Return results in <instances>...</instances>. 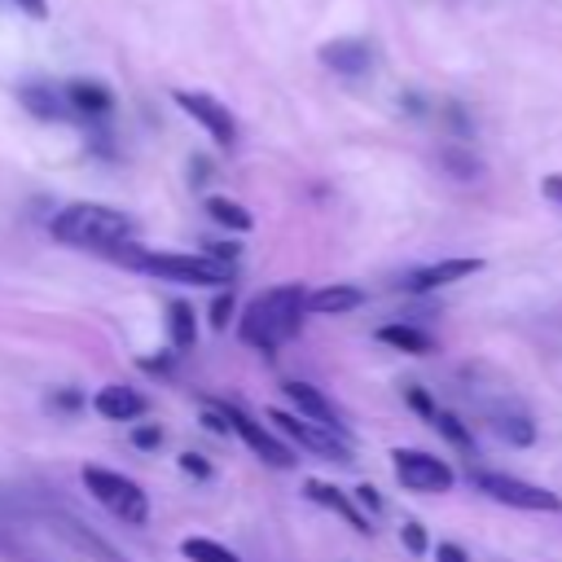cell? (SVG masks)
Returning <instances> with one entry per match:
<instances>
[{
	"label": "cell",
	"instance_id": "obj_1",
	"mask_svg": "<svg viewBox=\"0 0 562 562\" xmlns=\"http://www.w3.org/2000/svg\"><path fill=\"white\" fill-rule=\"evenodd\" d=\"M303 294L307 290L299 281H285V285H272L259 299H250V307L237 321L241 342L263 351V356H272L281 342H290L299 334V325H303Z\"/></svg>",
	"mask_w": 562,
	"mask_h": 562
},
{
	"label": "cell",
	"instance_id": "obj_2",
	"mask_svg": "<svg viewBox=\"0 0 562 562\" xmlns=\"http://www.w3.org/2000/svg\"><path fill=\"white\" fill-rule=\"evenodd\" d=\"M123 268H136L145 277H158V281H180V285H228L237 277V263H224V259H211V255H176V250H149V246H136V241H123L110 250Z\"/></svg>",
	"mask_w": 562,
	"mask_h": 562
},
{
	"label": "cell",
	"instance_id": "obj_3",
	"mask_svg": "<svg viewBox=\"0 0 562 562\" xmlns=\"http://www.w3.org/2000/svg\"><path fill=\"white\" fill-rule=\"evenodd\" d=\"M53 237L66 246H92V250H114L123 241H132V215L101 206V202H70L53 215Z\"/></svg>",
	"mask_w": 562,
	"mask_h": 562
},
{
	"label": "cell",
	"instance_id": "obj_4",
	"mask_svg": "<svg viewBox=\"0 0 562 562\" xmlns=\"http://www.w3.org/2000/svg\"><path fill=\"white\" fill-rule=\"evenodd\" d=\"M79 479H83V487L92 492V501L105 505L114 518H123V522H132V527H145V518H149V496L140 492L136 479H127V474H119V470H105V465H83Z\"/></svg>",
	"mask_w": 562,
	"mask_h": 562
},
{
	"label": "cell",
	"instance_id": "obj_5",
	"mask_svg": "<svg viewBox=\"0 0 562 562\" xmlns=\"http://www.w3.org/2000/svg\"><path fill=\"white\" fill-rule=\"evenodd\" d=\"M474 487L483 496H492L496 505H514V509H531V514H558L562 509V496L540 487V483H527V479H514V474H496V470H479L474 474Z\"/></svg>",
	"mask_w": 562,
	"mask_h": 562
},
{
	"label": "cell",
	"instance_id": "obj_6",
	"mask_svg": "<svg viewBox=\"0 0 562 562\" xmlns=\"http://www.w3.org/2000/svg\"><path fill=\"white\" fill-rule=\"evenodd\" d=\"M268 422H272V430H281L303 452H316L321 461H351V443L338 430H325V426H316L299 413H285V408H268Z\"/></svg>",
	"mask_w": 562,
	"mask_h": 562
},
{
	"label": "cell",
	"instance_id": "obj_7",
	"mask_svg": "<svg viewBox=\"0 0 562 562\" xmlns=\"http://www.w3.org/2000/svg\"><path fill=\"white\" fill-rule=\"evenodd\" d=\"M220 408V417L228 422V430L233 435H241V443L263 461V465H272V470H294V452L263 426V422H255L246 408H237V404H215Z\"/></svg>",
	"mask_w": 562,
	"mask_h": 562
},
{
	"label": "cell",
	"instance_id": "obj_8",
	"mask_svg": "<svg viewBox=\"0 0 562 562\" xmlns=\"http://www.w3.org/2000/svg\"><path fill=\"white\" fill-rule=\"evenodd\" d=\"M391 465H395V479L408 487V492H448L457 483L452 465L435 452H422V448H395L391 452Z\"/></svg>",
	"mask_w": 562,
	"mask_h": 562
},
{
	"label": "cell",
	"instance_id": "obj_9",
	"mask_svg": "<svg viewBox=\"0 0 562 562\" xmlns=\"http://www.w3.org/2000/svg\"><path fill=\"white\" fill-rule=\"evenodd\" d=\"M176 105L193 119V123H202V132L215 140V145H224V149H233V140H237V123H233V114H228V105L224 101H215L211 92H189V88H176Z\"/></svg>",
	"mask_w": 562,
	"mask_h": 562
},
{
	"label": "cell",
	"instance_id": "obj_10",
	"mask_svg": "<svg viewBox=\"0 0 562 562\" xmlns=\"http://www.w3.org/2000/svg\"><path fill=\"white\" fill-rule=\"evenodd\" d=\"M44 522H48V527H53V536H61L75 553L97 558V562H123V553H119L110 540H101L88 522H79L75 514H66V509H48V514H44Z\"/></svg>",
	"mask_w": 562,
	"mask_h": 562
},
{
	"label": "cell",
	"instance_id": "obj_11",
	"mask_svg": "<svg viewBox=\"0 0 562 562\" xmlns=\"http://www.w3.org/2000/svg\"><path fill=\"white\" fill-rule=\"evenodd\" d=\"M373 61H378V53H373V44H369V40H360V35H342V40L321 44V66H329L334 75L360 79V75H369V70H373Z\"/></svg>",
	"mask_w": 562,
	"mask_h": 562
},
{
	"label": "cell",
	"instance_id": "obj_12",
	"mask_svg": "<svg viewBox=\"0 0 562 562\" xmlns=\"http://www.w3.org/2000/svg\"><path fill=\"white\" fill-rule=\"evenodd\" d=\"M483 268V259H439V263H426V268H413L400 285L408 290V294H430V290H443V285H452V281H465V277H474Z\"/></svg>",
	"mask_w": 562,
	"mask_h": 562
},
{
	"label": "cell",
	"instance_id": "obj_13",
	"mask_svg": "<svg viewBox=\"0 0 562 562\" xmlns=\"http://www.w3.org/2000/svg\"><path fill=\"white\" fill-rule=\"evenodd\" d=\"M281 391H285V400H290V408H294L299 417H307V422H316V426H325V430L347 435L342 413L321 395V386H312V382H285Z\"/></svg>",
	"mask_w": 562,
	"mask_h": 562
},
{
	"label": "cell",
	"instance_id": "obj_14",
	"mask_svg": "<svg viewBox=\"0 0 562 562\" xmlns=\"http://www.w3.org/2000/svg\"><path fill=\"white\" fill-rule=\"evenodd\" d=\"M61 97H66V105H70V114L75 119H105L110 110H114V92L105 88V83H97V79H70L66 88H61Z\"/></svg>",
	"mask_w": 562,
	"mask_h": 562
},
{
	"label": "cell",
	"instance_id": "obj_15",
	"mask_svg": "<svg viewBox=\"0 0 562 562\" xmlns=\"http://www.w3.org/2000/svg\"><path fill=\"white\" fill-rule=\"evenodd\" d=\"M303 492H307V501H316L321 509H329V514H338L351 531H360V536H373V522H369V514H360L356 509V501H347L342 496V487H334V483H321V479H307L303 483Z\"/></svg>",
	"mask_w": 562,
	"mask_h": 562
},
{
	"label": "cell",
	"instance_id": "obj_16",
	"mask_svg": "<svg viewBox=\"0 0 562 562\" xmlns=\"http://www.w3.org/2000/svg\"><path fill=\"white\" fill-rule=\"evenodd\" d=\"M18 101H22L35 119H44V123H66V119H75L70 105H66V97H61V88H57V83H44V79L22 83V88H18Z\"/></svg>",
	"mask_w": 562,
	"mask_h": 562
},
{
	"label": "cell",
	"instance_id": "obj_17",
	"mask_svg": "<svg viewBox=\"0 0 562 562\" xmlns=\"http://www.w3.org/2000/svg\"><path fill=\"white\" fill-rule=\"evenodd\" d=\"M92 408L105 417V422H136V417H145V395L140 391H132V386H123V382H110V386H101L97 395H92Z\"/></svg>",
	"mask_w": 562,
	"mask_h": 562
},
{
	"label": "cell",
	"instance_id": "obj_18",
	"mask_svg": "<svg viewBox=\"0 0 562 562\" xmlns=\"http://www.w3.org/2000/svg\"><path fill=\"white\" fill-rule=\"evenodd\" d=\"M360 303H364L360 285H321L303 294V312H316V316H342V312H356Z\"/></svg>",
	"mask_w": 562,
	"mask_h": 562
},
{
	"label": "cell",
	"instance_id": "obj_19",
	"mask_svg": "<svg viewBox=\"0 0 562 562\" xmlns=\"http://www.w3.org/2000/svg\"><path fill=\"white\" fill-rule=\"evenodd\" d=\"M378 342H386V347H395V351H404V356H430V351H435V338H430L426 329H417V325H404V321L382 325V329H378Z\"/></svg>",
	"mask_w": 562,
	"mask_h": 562
},
{
	"label": "cell",
	"instance_id": "obj_20",
	"mask_svg": "<svg viewBox=\"0 0 562 562\" xmlns=\"http://www.w3.org/2000/svg\"><path fill=\"white\" fill-rule=\"evenodd\" d=\"M492 426H496V435H501L509 448L536 443V422H531V413H522V408H496V413H492Z\"/></svg>",
	"mask_w": 562,
	"mask_h": 562
},
{
	"label": "cell",
	"instance_id": "obj_21",
	"mask_svg": "<svg viewBox=\"0 0 562 562\" xmlns=\"http://www.w3.org/2000/svg\"><path fill=\"white\" fill-rule=\"evenodd\" d=\"M167 338H171L176 351H193V342H198V316L184 299L167 303Z\"/></svg>",
	"mask_w": 562,
	"mask_h": 562
},
{
	"label": "cell",
	"instance_id": "obj_22",
	"mask_svg": "<svg viewBox=\"0 0 562 562\" xmlns=\"http://www.w3.org/2000/svg\"><path fill=\"white\" fill-rule=\"evenodd\" d=\"M206 215L220 224V228H233V233H246L255 220H250V211L241 206V202H233V198H206Z\"/></svg>",
	"mask_w": 562,
	"mask_h": 562
},
{
	"label": "cell",
	"instance_id": "obj_23",
	"mask_svg": "<svg viewBox=\"0 0 562 562\" xmlns=\"http://www.w3.org/2000/svg\"><path fill=\"white\" fill-rule=\"evenodd\" d=\"M180 553H184L189 562H241L228 544H220V540H211V536H189V540H180Z\"/></svg>",
	"mask_w": 562,
	"mask_h": 562
},
{
	"label": "cell",
	"instance_id": "obj_24",
	"mask_svg": "<svg viewBox=\"0 0 562 562\" xmlns=\"http://www.w3.org/2000/svg\"><path fill=\"white\" fill-rule=\"evenodd\" d=\"M430 426H435V430H439V435H443V439H448V443H452L457 452H465V457L474 452V435L465 430V422H461L457 413H448V408H439V413L430 417Z\"/></svg>",
	"mask_w": 562,
	"mask_h": 562
},
{
	"label": "cell",
	"instance_id": "obj_25",
	"mask_svg": "<svg viewBox=\"0 0 562 562\" xmlns=\"http://www.w3.org/2000/svg\"><path fill=\"white\" fill-rule=\"evenodd\" d=\"M439 162H443L448 171H457L461 180H470V176H479V158H470V154H457V149H443V154H439Z\"/></svg>",
	"mask_w": 562,
	"mask_h": 562
},
{
	"label": "cell",
	"instance_id": "obj_26",
	"mask_svg": "<svg viewBox=\"0 0 562 562\" xmlns=\"http://www.w3.org/2000/svg\"><path fill=\"white\" fill-rule=\"evenodd\" d=\"M233 285L228 290H220L215 294V303H211V329H228V316H233Z\"/></svg>",
	"mask_w": 562,
	"mask_h": 562
},
{
	"label": "cell",
	"instance_id": "obj_27",
	"mask_svg": "<svg viewBox=\"0 0 562 562\" xmlns=\"http://www.w3.org/2000/svg\"><path fill=\"white\" fill-rule=\"evenodd\" d=\"M400 540H404V549H408L413 558H422V553H426V527H422L417 518H408V522L400 527Z\"/></svg>",
	"mask_w": 562,
	"mask_h": 562
},
{
	"label": "cell",
	"instance_id": "obj_28",
	"mask_svg": "<svg viewBox=\"0 0 562 562\" xmlns=\"http://www.w3.org/2000/svg\"><path fill=\"white\" fill-rule=\"evenodd\" d=\"M132 443H136L140 452L158 448V443H162V426H158V422H140V426H132Z\"/></svg>",
	"mask_w": 562,
	"mask_h": 562
},
{
	"label": "cell",
	"instance_id": "obj_29",
	"mask_svg": "<svg viewBox=\"0 0 562 562\" xmlns=\"http://www.w3.org/2000/svg\"><path fill=\"white\" fill-rule=\"evenodd\" d=\"M79 404H83V395H79L75 386H61V391L48 395V408H53V413H75Z\"/></svg>",
	"mask_w": 562,
	"mask_h": 562
},
{
	"label": "cell",
	"instance_id": "obj_30",
	"mask_svg": "<svg viewBox=\"0 0 562 562\" xmlns=\"http://www.w3.org/2000/svg\"><path fill=\"white\" fill-rule=\"evenodd\" d=\"M404 400H408V408H413V413H422L426 422H430V417L439 413V404H435V400H430V395H426L422 386H408V391H404Z\"/></svg>",
	"mask_w": 562,
	"mask_h": 562
},
{
	"label": "cell",
	"instance_id": "obj_31",
	"mask_svg": "<svg viewBox=\"0 0 562 562\" xmlns=\"http://www.w3.org/2000/svg\"><path fill=\"white\" fill-rule=\"evenodd\" d=\"M351 496H356V509H360V514H378V509H382V496H378V487H369V483H360Z\"/></svg>",
	"mask_w": 562,
	"mask_h": 562
},
{
	"label": "cell",
	"instance_id": "obj_32",
	"mask_svg": "<svg viewBox=\"0 0 562 562\" xmlns=\"http://www.w3.org/2000/svg\"><path fill=\"white\" fill-rule=\"evenodd\" d=\"M180 470L193 474V479H211V465H206L198 452H180Z\"/></svg>",
	"mask_w": 562,
	"mask_h": 562
},
{
	"label": "cell",
	"instance_id": "obj_33",
	"mask_svg": "<svg viewBox=\"0 0 562 562\" xmlns=\"http://www.w3.org/2000/svg\"><path fill=\"white\" fill-rule=\"evenodd\" d=\"M435 562H470V553L461 544H452V540H439L435 544Z\"/></svg>",
	"mask_w": 562,
	"mask_h": 562
},
{
	"label": "cell",
	"instance_id": "obj_34",
	"mask_svg": "<svg viewBox=\"0 0 562 562\" xmlns=\"http://www.w3.org/2000/svg\"><path fill=\"white\" fill-rule=\"evenodd\" d=\"M540 193L562 206V176H544V180H540Z\"/></svg>",
	"mask_w": 562,
	"mask_h": 562
},
{
	"label": "cell",
	"instance_id": "obj_35",
	"mask_svg": "<svg viewBox=\"0 0 562 562\" xmlns=\"http://www.w3.org/2000/svg\"><path fill=\"white\" fill-rule=\"evenodd\" d=\"M13 4H18L26 18H35V22H40V18H48V4H44V0H13Z\"/></svg>",
	"mask_w": 562,
	"mask_h": 562
},
{
	"label": "cell",
	"instance_id": "obj_36",
	"mask_svg": "<svg viewBox=\"0 0 562 562\" xmlns=\"http://www.w3.org/2000/svg\"><path fill=\"white\" fill-rule=\"evenodd\" d=\"M189 180L202 184V180H206V162H189Z\"/></svg>",
	"mask_w": 562,
	"mask_h": 562
}]
</instances>
